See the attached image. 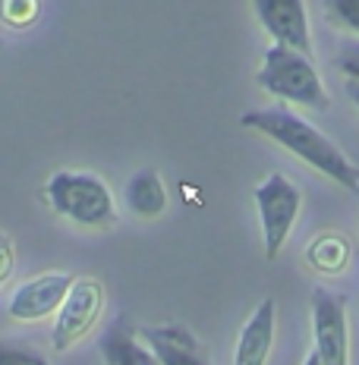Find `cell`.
I'll return each instance as SVG.
<instances>
[{
	"label": "cell",
	"mask_w": 359,
	"mask_h": 365,
	"mask_svg": "<svg viewBox=\"0 0 359 365\" xmlns=\"http://www.w3.org/2000/svg\"><path fill=\"white\" fill-rule=\"evenodd\" d=\"M305 258H309V264L315 271L338 274V271H343V264H347V258H350V242L338 237V233H322V237L309 246Z\"/></svg>",
	"instance_id": "13"
},
{
	"label": "cell",
	"mask_w": 359,
	"mask_h": 365,
	"mask_svg": "<svg viewBox=\"0 0 359 365\" xmlns=\"http://www.w3.org/2000/svg\"><path fill=\"white\" fill-rule=\"evenodd\" d=\"M274 324H278L274 299H262V306L252 312L249 322L243 324V331H240L233 365H265L268 362V353L274 346Z\"/></svg>",
	"instance_id": "10"
},
{
	"label": "cell",
	"mask_w": 359,
	"mask_h": 365,
	"mask_svg": "<svg viewBox=\"0 0 359 365\" xmlns=\"http://www.w3.org/2000/svg\"><path fill=\"white\" fill-rule=\"evenodd\" d=\"M347 95H350V101L359 108V82H353V79H347Z\"/></svg>",
	"instance_id": "19"
},
{
	"label": "cell",
	"mask_w": 359,
	"mask_h": 365,
	"mask_svg": "<svg viewBox=\"0 0 359 365\" xmlns=\"http://www.w3.org/2000/svg\"><path fill=\"white\" fill-rule=\"evenodd\" d=\"M126 205L139 217H161L167 208V192H164L161 173L151 170V167L136 170L133 177L126 180Z\"/></svg>",
	"instance_id": "12"
},
{
	"label": "cell",
	"mask_w": 359,
	"mask_h": 365,
	"mask_svg": "<svg viewBox=\"0 0 359 365\" xmlns=\"http://www.w3.org/2000/svg\"><path fill=\"white\" fill-rule=\"evenodd\" d=\"M38 13V0H0V16L10 26H26Z\"/></svg>",
	"instance_id": "16"
},
{
	"label": "cell",
	"mask_w": 359,
	"mask_h": 365,
	"mask_svg": "<svg viewBox=\"0 0 359 365\" xmlns=\"http://www.w3.org/2000/svg\"><path fill=\"white\" fill-rule=\"evenodd\" d=\"M13 262H16V255H13V242H10V237H4V233H0V287L10 280Z\"/></svg>",
	"instance_id": "18"
},
{
	"label": "cell",
	"mask_w": 359,
	"mask_h": 365,
	"mask_svg": "<svg viewBox=\"0 0 359 365\" xmlns=\"http://www.w3.org/2000/svg\"><path fill=\"white\" fill-rule=\"evenodd\" d=\"M101 353L108 365H161L148 344L139 337V331L126 318H113L111 328L101 337Z\"/></svg>",
	"instance_id": "11"
},
{
	"label": "cell",
	"mask_w": 359,
	"mask_h": 365,
	"mask_svg": "<svg viewBox=\"0 0 359 365\" xmlns=\"http://www.w3.org/2000/svg\"><path fill=\"white\" fill-rule=\"evenodd\" d=\"M256 208H258V217H262L265 255H268V262H274V258L280 255V249L287 246L290 230H293L296 217H300L303 192L284 173H271V177L256 189Z\"/></svg>",
	"instance_id": "4"
},
{
	"label": "cell",
	"mask_w": 359,
	"mask_h": 365,
	"mask_svg": "<svg viewBox=\"0 0 359 365\" xmlns=\"http://www.w3.org/2000/svg\"><path fill=\"white\" fill-rule=\"evenodd\" d=\"M303 365H318V356L315 353H309V356H305V362Z\"/></svg>",
	"instance_id": "20"
},
{
	"label": "cell",
	"mask_w": 359,
	"mask_h": 365,
	"mask_svg": "<svg viewBox=\"0 0 359 365\" xmlns=\"http://www.w3.org/2000/svg\"><path fill=\"white\" fill-rule=\"evenodd\" d=\"M338 70L347 76V79L359 82V41H343V44H340Z\"/></svg>",
	"instance_id": "17"
},
{
	"label": "cell",
	"mask_w": 359,
	"mask_h": 365,
	"mask_svg": "<svg viewBox=\"0 0 359 365\" xmlns=\"http://www.w3.org/2000/svg\"><path fill=\"white\" fill-rule=\"evenodd\" d=\"M312 331H315L318 365H350V331L347 299L325 287L312 290Z\"/></svg>",
	"instance_id": "5"
},
{
	"label": "cell",
	"mask_w": 359,
	"mask_h": 365,
	"mask_svg": "<svg viewBox=\"0 0 359 365\" xmlns=\"http://www.w3.org/2000/svg\"><path fill=\"white\" fill-rule=\"evenodd\" d=\"M0 365H51L38 349L22 344H0Z\"/></svg>",
	"instance_id": "15"
},
{
	"label": "cell",
	"mask_w": 359,
	"mask_h": 365,
	"mask_svg": "<svg viewBox=\"0 0 359 365\" xmlns=\"http://www.w3.org/2000/svg\"><path fill=\"white\" fill-rule=\"evenodd\" d=\"M256 82L268 95L296 104V108H309V110L331 108L328 88L315 70V63L309 60V54H300V51L287 48V44H271L265 51V60L256 73Z\"/></svg>",
	"instance_id": "2"
},
{
	"label": "cell",
	"mask_w": 359,
	"mask_h": 365,
	"mask_svg": "<svg viewBox=\"0 0 359 365\" xmlns=\"http://www.w3.org/2000/svg\"><path fill=\"white\" fill-rule=\"evenodd\" d=\"M240 123L262 133L265 139L278 142L280 148H287L290 155H296L303 164H309L312 170H318L322 177L343 186L347 192H359V167L328 139L322 129L303 120L300 113L287 108H262L243 113Z\"/></svg>",
	"instance_id": "1"
},
{
	"label": "cell",
	"mask_w": 359,
	"mask_h": 365,
	"mask_svg": "<svg viewBox=\"0 0 359 365\" xmlns=\"http://www.w3.org/2000/svg\"><path fill=\"white\" fill-rule=\"evenodd\" d=\"M44 195H48L51 208L60 217L73 220L79 227H95L104 230L117 220V205L108 182L95 173L82 170H57L44 182Z\"/></svg>",
	"instance_id": "3"
},
{
	"label": "cell",
	"mask_w": 359,
	"mask_h": 365,
	"mask_svg": "<svg viewBox=\"0 0 359 365\" xmlns=\"http://www.w3.org/2000/svg\"><path fill=\"white\" fill-rule=\"evenodd\" d=\"M101 284L91 277H79L73 280L70 293L64 296L57 309V322H54V334H51V344L57 353H66L73 344H79L86 334L95 328L98 315H101Z\"/></svg>",
	"instance_id": "6"
},
{
	"label": "cell",
	"mask_w": 359,
	"mask_h": 365,
	"mask_svg": "<svg viewBox=\"0 0 359 365\" xmlns=\"http://www.w3.org/2000/svg\"><path fill=\"white\" fill-rule=\"evenodd\" d=\"M262 29L274 38V44L300 51L312 57V35L309 16H305V0H249Z\"/></svg>",
	"instance_id": "7"
},
{
	"label": "cell",
	"mask_w": 359,
	"mask_h": 365,
	"mask_svg": "<svg viewBox=\"0 0 359 365\" xmlns=\"http://www.w3.org/2000/svg\"><path fill=\"white\" fill-rule=\"evenodd\" d=\"M73 274L54 271V274H41V277L26 280L22 287H16V293L10 296V318L16 322H41V318L54 315L64 302V296L70 293L73 287Z\"/></svg>",
	"instance_id": "8"
},
{
	"label": "cell",
	"mask_w": 359,
	"mask_h": 365,
	"mask_svg": "<svg viewBox=\"0 0 359 365\" xmlns=\"http://www.w3.org/2000/svg\"><path fill=\"white\" fill-rule=\"evenodd\" d=\"M325 16L338 29L359 38V0H325Z\"/></svg>",
	"instance_id": "14"
},
{
	"label": "cell",
	"mask_w": 359,
	"mask_h": 365,
	"mask_svg": "<svg viewBox=\"0 0 359 365\" xmlns=\"http://www.w3.org/2000/svg\"><path fill=\"white\" fill-rule=\"evenodd\" d=\"M139 337L148 344L161 365H211L208 349L186 324H161V328H142Z\"/></svg>",
	"instance_id": "9"
}]
</instances>
